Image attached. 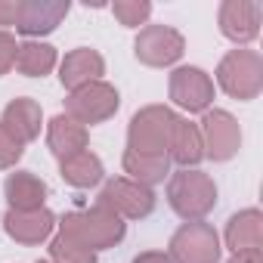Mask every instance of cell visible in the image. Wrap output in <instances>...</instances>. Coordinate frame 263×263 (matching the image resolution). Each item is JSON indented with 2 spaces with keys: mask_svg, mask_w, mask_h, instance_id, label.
I'll list each match as a JSON object with an SVG mask.
<instances>
[{
  "mask_svg": "<svg viewBox=\"0 0 263 263\" xmlns=\"http://www.w3.org/2000/svg\"><path fill=\"white\" fill-rule=\"evenodd\" d=\"M59 232L71 241H78L81 248L87 251H105V248H115L124 232H127V223L121 217H115L111 211L105 208H87V211H71L62 217L59 223Z\"/></svg>",
  "mask_w": 263,
  "mask_h": 263,
  "instance_id": "1",
  "label": "cell"
},
{
  "mask_svg": "<svg viewBox=\"0 0 263 263\" xmlns=\"http://www.w3.org/2000/svg\"><path fill=\"white\" fill-rule=\"evenodd\" d=\"M167 201L186 223H198L214 211L217 186L208 174H201L195 167L192 171H177L167 183Z\"/></svg>",
  "mask_w": 263,
  "mask_h": 263,
  "instance_id": "2",
  "label": "cell"
},
{
  "mask_svg": "<svg viewBox=\"0 0 263 263\" xmlns=\"http://www.w3.org/2000/svg\"><path fill=\"white\" fill-rule=\"evenodd\" d=\"M177 115L167 105H146L134 115L127 130V146L130 152L140 155H167L171 134H174Z\"/></svg>",
  "mask_w": 263,
  "mask_h": 263,
  "instance_id": "3",
  "label": "cell"
},
{
  "mask_svg": "<svg viewBox=\"0 0 263 263\" xmlns=\"http://www.w3.org/2000/svg\"><path fill=\"white\" fill-rule=\"evenodd\" d=\"M217 84L232 96V99H257L263 90V59L254 50H232L220 59L217 65Z\"/></svg>",
  "mask_w": 263,
  "mask_h": 263,
  "instance_id": "4",
  "label": "cell"
},
{
  "mask_svg": "<svg viewBox=\"0 0 263 263\" xmlns=\"http://www.w3.org/2000/svg\"><path fill=\"white\" fill-rule=\"evenodd\" d=\"M99 208L111 211L115 217L121 220H143L155 211V192L149 186H140L127 177H118V180H108L96 198Z\"/></svg>",
  "mask_w": 263,
  "mask_h": 263,
  "instance_id": "5",
  "label": "cell"
},
{
  "mask_svg": "<svg viewBox=\"0 0 263 263\" xmlns=\"http://www.w3.org/2000/svg\"><path fill=\"white\" fill-rule=\"evenodd\" d=\"M118 105H121L118 90H115L111 84H105V81H93V84L78 87V90L68 93V99H65V115H68L71 121H78L81 127H87V124H102V121H108V118L118 111Z\"/></svg>",
  "mask_w": 263,
  "mask_h": 263,
  "instance_id": "6",
  "label": "cell"
},
{
  "mask_svg": "<svg viewBox=\"0 0 263 263\" xmlns=\"http://www.w3.org/2000/svg\"><path fill=\"white\" fill-rule=\"evenodd\" d=\"M167 257L174 263H217L220 260V238H217L214 226H208L204 220L186 223L174 232Z\"/></svg>",
  "mask_w": 263,
  "mask_h": 263,
  "instance_id": "7",
  "label": "cell"
},
{
  "mask_svg": "<svg viewBox=\"0 0 263 263\" xmlns=\"http://www.w3.org/2000/svg\"><path fill=\"white\" fill-rule=\"evenodd\" d=\"M134 53L143 65L149 68H167L174 65L183 53H186V41L177 28L171 25H146L140 34H137V44H134Z\"/></svg>",
  "mask_w": 263,
  "mask_h": 263,
  "instance_id": "8",
  "label": "cell"
},
{
  "mask_svg": "<svg viewBox=\"0 0 263 263\" xmlns=\"http://www.w3.org/2000/svg\"><path fill=\"white\" fill-rule=\"evenodd\" d=\"M198 130H201V143H204V158L211 161H229L241 146L238 121L223 108L204 111V121Z\"/></svg>",
  "mask_w": 263,
  "mask_h": 263,
  "instance_id": "9",
  "label": "cell"
},
{
  "mask_svg": "<svg viewBox=\"0 0 263 263\" xmlns=\"http://www.w3.org/2000/svg\"><path fill=\"white\" fill-rule=\"evenodd\" d=\"M71 4L68 0H19V16H16V31L25 37H44L53 34L62 19L68 16Z\"/></svg>",
  "mask_w": 263,
  "mask_h": 263,
  "instance_id": "10",
  "label": "cell"
},
{
  "mask_svg": "<svg viewBox=\"0 0 263 263\" xmlns=\"http://www.w3.org/2000/svg\"><path fill=\"white\" fill-rule=\"evenodd\" d=\"M217 22H220V31L226 41L245 47V44L257 41V34H260V4H254V0H223Z\"/></svg>",
  "mask_w": 263,
  "mask_h": 263,
  "instance_id": "11",
  "label": "cell"
},
{
  "mask_svg": "<svg viewBox=\"0 0 263 263\" xmlns=\"http://www.w3.org/2000/svg\"><path fill=\"white\" fill-rule=\"evenodd\" d=\"M171 99L186 111H211L214 102V81L201 68H177L171 74Z\"/></svg>",
  "mask_w": 263,
  "mask_h": 263,
  "instance_id": "12",
  "label": "cell"
},
{
  "mask_svg": "<svg viewBox=\"0 0 263 263\" xmlns=\"http://www.w3.org/2000/svg\"><path fill=\"white\" fill-rule=\"evenodd\" d=\"M102 74H105V59L90 47L71 50L59 65V81H62V87L68 93L78 90V87H87L93 81H102Z\"/></svg>",
  "mask_w": 263,
  "mask_h": 263,
  "instance_id": "13",
  "label": "cell"
},
{
  "mask_svg": "<svg viewBox=\"0 0 263 263\" xmlns=\"http://www.w3.org/2000/svg\"><path fill=\"white\" fill-rule=\"evenodd\" d=\"M53 226H56V217L47 208H37V211H10L4 217V229L19 245H41L53 232Z\"/></svg>",
  "mask_w": 263,
  "mask_h": 263,
  "instance_id": "14",
  "label": "cell"
},
{
  "mask_svg": "<svg viewBox=\"0 0 263 263\" xmlns=\"http://www.w3.org/2000/svg\"><path fill=\"white\" fill-rule=\"evenodd\" d=\"M87 140H90L87 127H81L68 115H56L50 121V127H47V146L59 161H65V158H71L78 152H87Z\"/></svg>",
  "mask_w": 263,
  "mask_h": 263,
  "instance_id": "15",
  "label": "cell"
},
{
  "mask_svg": "<svg viewBox=\"0 0 263 263\" xmlns=\"http://www.w3.org/2000/svg\"><path fill=\"white\" fill-rule=\"evenodd\" d=\"M41 121H44V118H41V105H37L34 99H28V96L13 99V102L4 108V115H0V124L10 130V134H13L22 146L41 137Z\"/></svg>",
  "mask_w": 263,
  "mask_h": 263,
  "instance_id": "16",
  "label": "cell"
},
{
  "mask_svg": "<svg viewBox=\"0 0 263 263\" xmlns=\"http://www.w3.org/2000/svg\"><path fill=\"white\" fill-rule=\"evenodd\" d=\"M167 158L177 161L183 171H192L201 158H204V143H201V130L192 121L177 118L174 134H171V146H167Z\"/></svg>",
  "mask_w": 263,
  "mask_h": 263,
  "instance_id": "17",
  "label": "cell"
},
{
  "mask_svg": "<svg viewBox=\"0 0 263 263\" xmlns=\"http://www.w3.org/2000/svg\"><path fill=\"white\" fill-rule=\"evenodd\" d=\"M226 245L232 248V254L260 251V245H263V217H260L257 208L238 211L226 223Z\"/></svg>",
  "mask_w": 263,
  "mask_h": 263,
  "instance_id": "18",
  "label": "cell"
},
{
  "mask_svg": "<svg viewBox=\"0 0 263 263\" xmlns=\"http://www.w3.org/2000/svg\"><path fill=\"white\" fill-rule=\"evenodd\" d=\"M7 201L10 211H37L44 208L47 198V183L41 177H34L31 171H16L7 177Z\"/></svg>",
  "mask_w": 263,
  "mask_h": 263,
  "instance_id": "19",
  "label": "cell"
},
{
  "mask_svg": "<svg viewBox=\"0 0 263 263\" xmlns=\"http://www.w3.org/2000/svg\"><path fill=\"white\" fill-rule=\"evenodd\" d=\"M124 174L127 180H134L140 186H155L164 183V177L171 174V158L167 155H140V152H124Z\"/></svg>",
  "mask_w": 263,
  "mask_h": 263,
  "instance_id": "20",
  "label": "cell"
},
{
  "mask_svg": "<svg viewBox=\"0 0 263 263\" xmlns=\"http://www.w3.org/2000/svg\"><path fill=\"white\" fill-rule=\"evenodd\" d=\"M13 68L25 78H44L56 68V50L50 44H41V41H25V44H19Z\"/></svg>",
  "mask_w": 263,
  "mask_h": 263,
  "instance_id": "21",
  "label": "cell"
},
{
  "mask_svg": "<svg viewBox=\"0 0 263 263\" xmlns=\"http://www.w3.org/2000/svg\"><path fill=\"white\" fill-rule=\"evenodd\" d=\"M59 174H62V180H65L68 186H74V189H90V186H96V183L102 180L105 171H102V161H99L93 152H78V155L59 161Z\"/></svg>",
  "mask_w": 263,
  "mask_h": 263,
  "instance_id": "22",
  "label": "cell"
},
{
  "mask_svg": "<svg viewBox=\"0 0 263 263\" xmlns=\"http://www.w3.org/2000/svg\"><path fill=\"white\" fill-rule=\"evenodd\" d=\"M111 13H115V19H118L124 28H140V25L149 22L152 4H149V0H115V4H111Z\"/></svg>",
  "mask_w": 263,
  "mask_h": 263,
  "instance_id": "23",
  "label": "cell"
},
{
  "mask_svg": "<svg viewBox=\"0 0 263 263\" xmlns=\"http://www.w3.org/2000/svg\"><path fill=\"white\" fill-rule=\"evenodd\" d=\"M50 260L53 263H96V254L81 248L78 241H71V238H65L59 232L53 238V245H50Z\"/></svg>",
  "mask_w": 263,
  "mask_h": 263,
  "instance_id": "24",
  "label": "cell"
},
{
  "mask_svg": "<svg viewBox=\"0 0 263 263\" xmlns=\"http://www.w3.org/2000/svg\"><path fill=\"white\" fill-rule=\"evenodd\" d=\"M25 146L10 134V130L0 124V167H16V161L22 158Z\"/></svg>",
  "mask_w": 263,
  "mask_h": 263,
  "instance_id": "25",
  "label": "cell"
},
{
  "mask_svg": "<svg viewBox=\"0 0 263 263\" xmlns=\"http://www.w3.org/2000/svg\"><path fill=\"white\" fill-rule=\"evenodd\" d=\"M16 53H19V44L10 31H0V78H4L13 65H16Z\"/></svg>",
  "mask_w": 263,
  "mask_h": 263,
  "instance_id": "26",
  "label": "cell"
},
{
  "mask_svg": "<svg viewBox=\"0 0 263 263\" xmlns=\"http://www.w3.org/2000/svg\"><path fill=\"white\" fill-rule=\"evenodd\" d=\"M19 16V0H0V31H7V25H16Z\"/></svg>",
  "mask_w": 263,
  "mask_h": 263,
  "instance_id": "27",
  "label": "cell"
},
{
  "mask_svg": "<svg viewBox=\"0 0 263 263\" xmlns=\"http://www.w3.org/2000/svg\"><path fill=\"white\" fill-rule=\"evenodd\" d=\"M134 263H174L164 251H146V254H140Z\"/></svg>",
  "mask_w": 263,
  "mask_h": 263,
  "instance_id": "28",
  "label": "cell"
},
{
  "mask_svg": "<svg viewBox=\"0 0 263 263\" xmlns=\"http://www.w3.org/2000/svg\"><path fill=\"white\" fill-rule=\"evenodd\" d=\"M229 263H263V257H260V251H245V254H232Z\"/></svg>",
  "mask_w": 263,
  "mask_h": 263,
  "instance_id": "29",
  "label": "cell"
},
{
  "mask_svg": "<svg viewBox=\"0 0 263 263\" xmlns=\"http://www.w3.org/2000/svg\"><path fill=\"white\" fill-rule=\"evenodd\" d=\"M37 263H53V260H37Z\"/></svg>",
  "mask_w": 263,
  "mask_h": 263,
  "instance_id": "30",
  "label": "cell"
}]
</instances>
